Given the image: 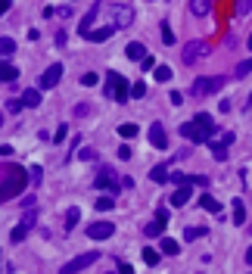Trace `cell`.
Masks as SVG:
<instances>
[{
	"label": "cell",
	"instance_id": "15",
	"mask_svg": "<svg viewBox=\"0 0 252 274\" xmlns=\"http://www.w3.org/2000/svg\"><path fill=\"white\" fill-rule=\"evenodd\" d=\"M231 218H234V224H246V209H243V199H234V206H231Z\"/></svg>",
	"mask_w": 252,
	"mask_h": 274
},
{
	"label": "cell",
	"instance_id": "7",
	"mask_svg": "<svg viewBox=\"0 0 252 274\" xmlns=\"http://www.w3.org/2000/svg\"><path fill=\"white\" fill-rule=\"evenodd\" d=\"M112 234H116V224H112V221H94V224L87 228V237H90V240H109Z\"/></svg>",
	"mask_w": 252,
	"mask_h": 274
},
{
	"label": "cell",
	"instance_id": "21",
	"mask_svg": "<svg viewBox=\"0 0 252 274\" xmlns=\"http://www.w3.org/2000/svg\"><path fill=\"white\" fill-rule=\"evenodd\" d=\"M199 206H202L205 212H221V202L215 199V196H209V193H205V196L199 199Z\"/></svg>",
	"mask_w": 252,
	"mask_h": 274
},
{
	"label": "cell",
	"instance_id": "30",
	"mask_svg": "<svg viewBox=\"0 0 252 274\" xmlns=\"http://www.w3.org/2000/svg\"><path fill=\"white\" fill-rule=\"evenodd\" d=\"M205 234H209V228H187L184 240H196V237H205Z\"/></svg>",
	"mask_w": 252,
	"mask_h": 274
},
{
	"label": "cell",
	"instance_id": "5",
	"mask_svg": "<svg viewBox=\"0 0 252 274\" xmlns=\"http://www.w3.org/2000/svg\"><path fill=\"white\" fill-rule=\"evenodd\" d=\"M97 259H100V253H97V249H90V253H84V256L72 259L68 265H63V268H60V274H78V271H84L87 265H94Z\"/></svg>",
	"mask_w": 252,
	"mask_h": 274
},
{
	"label": "cell",
	"instance_id": "40",
	"mask_svg": "<svg viewBox=\"0 0 252 274\" xmlns=\"http://www.w3.org/2000/svg\"><path fill=\"white\" fill-rule=\"evenodd\" d=\"M119 159H122V162H128V159H131V147H128V144H122V147H119Z\"/></svg>",
	"mask_w": 252,
	"mask_h": 274
},
{
	"label": "cell",
	"instance_id": "14",
	"mask_svg": "<svg viewBox=\"0 0 252 274\" xmlns=\"http://www.w3.org/2000/svg\"><path fill=\"white\" fill-rule=\"evenodd\" d=\"M212 9V0H190V13L193 16H209Z\"/></svg>",
	"mask_w": 252,
	"mask_h": 274
},
{
	"label": "cell",
	"instance_id": "25",
	"mask_svg": "<svg viewBox=\"0 0 252 274\" xmlns=\"http://www.w3.org/2000/svg\"><path fill=\"white\" fill-rule=\"evenodd\" d=\"M16 50V41L13 38H0V53H3V59H9V53Z\"/></svg>",
	"mask_w": 252,
	"mask_h": 274
},
{
	"label": "cell",
	"instance_id": "41",
	"mask_svg": "<svg viewBox=\"0 0 252 274\" xmlns=\"http://www.w3.org/2000/svg\"><path fill=\"white\" fill-rule=\"evenodd\" d=\"M65 134H68V128H65V125H60V128H56V134H53V144H60Z\"/></svg>",
	"mask_w": 252,
	"mask_h": 274
},
{
	"label": "cell",
	"instance_id": "48",
	"mask_svg": "<svg viewBox=\"0 0 252 274\" xmlns=\"http://www.w3.org/2000/svg\"><path fill=\"white\" fill-rule=\"evenodd\" d=\"M249 231H252V228H249Z\"/></svg>",
	"mask_w": 252,
	"mask_h": 274
},
{
	"label": "cell",
	"instance_id": "31",
	"mask_svg": "<svg viewBox=\"0 0 252 274\" xmlns=\"http://www.w3.org/2000/svg\"><path fill=\"white\" fill-rule=\"evenodd\" d=\"M28 178H31V184L38 187V184L44 181V172H41V165H31V169H28Z\"/></svg>",
	"mask_w": 252,
	"mask_h": 274
},
{
	"label": "cell",
	"instance_id": "22",
	"mask_svg": "<svg viewBox=\"0 0 252 274\" xmlns=\"http://www.w3.org/2000/svg\"><path fill=\"white\" fill-rule=\"evenodd\" d=\"M168 169H165V165H156V169H150V181H159V184H162V181H168Z\"/></svg>",
	"mask_w": 252,
	"mask_h": 274
},
{
	"label": "cell",
	"instance_id": "34",
	"mask_svg": "<svg viewBox=\"0 0 252 274\" xmlns=\"http://www.w3.org/2000/svg\"><path fill=\"white\" fill-rule=\"evenodd\" d=\"M156 81H171V69L168 66H156Z\"/></svg>",
	"mask_w": 252,
	"mask_h": 274
},
{
	"label": "cell",
	"instance_id": "32",
	"mask_svg": "<svg viewBox=\"0 0 252 274\" xmlns=\"http://www.w3.org/2000/svg\"><path fill=\"white\" fill-rule=\"evenodd\" d=\"M249 9H252V0H237V16H240V19L249 16Z\"/></svg>",
	"mask_w": 252,
	"mask_h": 274
},
{
	"label": "cell",
	"instance_id": "4",
	"mask_svg": "<svg viewBox=\"0 0 252 274\" xmlns=\"http://www.w3.org/2000/svg\"><path fill=\"white\" fill-rule=\"evenodd\" d=\"M224 85V78H218V75H212V78H196L193 81V88H190V93L193 97H209V93H215Z\"/></svg>",
	"mask_w": 252,
	"mask_h": 274
},
{
	"label": "cell",
	"instance_id": "27",
	"mask_svg": "<svg viewBox=\"0 0 252 274\" xmlns=\"http://www.w3.org/2000/svg\"><path fill=\"white\" fill-rule=\"evenodd\" d=\"M249 72H252V59H243V63L234 69V78H246Z\"/></svg>",
	"mask_w": 252,
	"mask_h": 274
},
{
	"label": "cell",
	"instance_id": "47",
	"mask_svg": "<svg viewBox=\"0 0 252 274\" xmlns=\"http://www.w3.org/2000/svg\"><path fill=\"white\" fill-rule=\"evenodd\" d=\"M246 44H249V50H252V34H249V41H246Z\"/></svg>",
	"mask_w": 252,
	"mask_h": 274
},
{
	"label": "cell",
	"instance_id": "17",
	"mask_svg": "<svg viewBox=\"0 0 252 274\" xmlns=\"http://www.w3.org/2000/svg\"><path fill=\"white\" fill-rule=\"evenodd\" d=\"M159 246H162L165 256H178V253H181V243L171 240V237H162V240H159Z\"/></svg>",
	"mask_w": 252,
	"mask_h": 274
},
{
	"label": "cell",
	"instance_id": "6",
	"mask_svg": "<svg viewBox=\"0 0 252 274\" xmlns=\"http://www.w3.org/2000/svg\"><path fill=\"white\" fill-rule=\"evenodd\" d=\"M205 53H209V44L196 38V41H187V47H184V53H181V59H184V66H193V63H196L199 56H205Z\"/></svg>",
	"mask_w": 252,
	"mask_h": 274
},
{
	"label": "cell",
	"instance_id": "37",
	"mask_svg": "<svg viewBox=\"0 0 252 274\" xmlns=\"http://www.w3.org/2000/svg\"><path fill=\"white\" fill-rule=\"evenodd\" d=\"M162 41H165V44H175V31H171L168 22H162Z\"/></svg>",
	"mask_w": 252,
	"mask_h": 274
},
{
	"label": "cell",
	"instance_id": "10",
	"mask_svg": "<svg viewBox=\"0 0 252 274\" xmlns=\"http://www.w3.org/2000/svg\"><path fill=\"white\" fill-rule=\"evenodd\" d=\"M112 22H116V28H128L131 22H134V9H128V6H112Z\"/></svg>",
	"mask_w": 252,
	"mask_h": 274
},
{
	"label": "cell",
	"instance_id": "18",
	"mask_svg": "<svg viewBox=\"0 0 252 274\" xmlns=\"http://www.w3.org/2000/svg\"><path fill=\"white\" fill-rule=\"evenodd\" d=\"M0 75H3L6 85H13V81L19 78V69H16V66H9V59H3V69H0Z\"/></svg>",
	"mask_w": 252,
	"mask_h": 274
},
{
	"label": "cell",
	"instance_id": "12",
	"mask_svg": "<svg viewBox=\"0 0 252 274\" xmlns=\"http://www.w3.org/2000/svg\"><path fill=\"white\" fill-rule=\"evenodd\" d=\"M150 144L156 150H165L168 147V137H165V128L162 125H150Z\"/></svg>",
	"mask_w": 252,
	"mask_h": 274
},
{
	"label": "cell",
	"instance_id": "46",
	"mask_svg": "<svg viewBox=\"0 0 252 274\" xmlns=\"http://www.w3.org/2000/svg\"><path fill=\"white\" fill-rule=\"evenodd\" d=\"M246 262H249V265H252V246L246 249Z\"/></svg>",
	"mask_w": 252,
	"mask_h": 274
},
{
	"label": "cell",
	"instance_id": "44",
	"mask_svg": "<svg viewBox=\"0 0 252 274\" xmlns=\"http://www.w3.org/2000/svg\"><path fill=\"white\" fill-rule=\"evenodd\" d=\"M9 6H13V0H0V13H9Z\"/></svg>",
	"mask_w": 252,
	"mask_h": 274
},
{
	"label": "cell",
	"instance_id": "39",
	"mask_svg": "<svg viewBox=\"0 0 252 274\" xmlns=\"http://www.w3.org/2000/svg\"><path fill=\"white\" fill-rule=\"evenodd\" d=\"M196 122H199V125H205V128H212V131H215V122H212V118H209V112H196Z\"/></svg>",
	"mask_w": 252,
	"mask_h": 274
},
{
	"label": "cell",
	"instance_id": "9",
	"mask_svg": "<svg viewBox=\"0 0 252 274\" xmlns=\"http://www.w3.org/2000/svg\"><path fill=\"white\" fill-rule=\"evenodd\" d=\"M60 78H63V66H50L47 69V72H44L41 75V91H50V88H56V85H60Z\"/></svg>",
	"mask_w": 252,
	"mask_h": 274
},
{
	"label": "cell",
	"instance_id": "8",
	"mask_svg": "<svg viewBox=\"0 0 252 274\" xmlns=\"http://www.w3.org/2000/svg\"><path fill=\"white\" fill-rule=\"evenodd\" d=\"M97 190H109V193H116V190H119L116 175H112V169H106V165H103L100 175H97Z\"/></svg>",
	"mask_w": 252,
	"mask_h": 274
},
{
	"label": "cell",
	"instance_id": "43",
	"mask_svg": "<svg viewBox=\"0 0 252 274\" xmlns=\"http://www.w3.org/2000/svg\"><path fill=\"white\" fill-rule=\"evenodd\" d=\"M119 274H134V268H131V265H125V262H119Z\"/></svg>",
	"mask_w": 252,
	"mask_h": 274
},
{
	"label": "cell",
	"instance_id": "35",
	"mask_svg": "<svg viewBox=\"0 0 252 274\" xmlns=\"http://www.w3.org/2000/svg\"><path fill=\"white\" fill-rule=\"evenodd\" d=\"M143 93H146V85H143V81H137V85H131V97H134V100H140Z\"/></svg>",
	"mask_w": 252,
	"mask_h": 274
},
{
	"label": "cell",
	"instance_id": "38",
	"mask_svg": "<svg viewBox=\"0 0 252 274\" xmlns=\"http://www.w3.org/2000/svg\"><path fill=\"white\" fill-rule=\"evenodd\" d=\"M97 81H100V78H97L94 72H84V75H81V85H84V88H94Z\"/></svg>",
	"mask_w": 252,
	"mask_h": 274
},
{
	"label": "cell",
	"instance_id": "2",
	"mask_svg": "<svg viewBox=\"0 0 252 274\" xmlns=\"http://www.w3.org/2000/svg\"><path fill=\"white\" fill-rule=\"evenodd\" d=\"M112 91V97H116L119 103H128V97H131V85L125 81L119 72H109L106 75V93Z\"/></svg>",
	"mask_w": 252,
	"mask_h": 274
},
{
	"label": "cell",
	"instance_id": "26",
	"mask_svg": "<svg viewBox=\"0 0 252 274\" xmlns=\"http://www.w3.org/2000/svg\"><path fill=\"white\" fill-rule=\"evenodd\" d=\"M209 147H212V153H215V159H224L227 156V144H224V140H209Z\"/></svg>",
	"mask_w": 252,
	"mask_h": 274
},
{
	"label": "cell",
	"instance_id": "28",
	"mask_svg": "<svg viewBox=\"0 0 252 274\" xmlns=\"http://www.w3.org/2000/svg\"><path fill=\"white\" fill-rule=\"evenodd\" d=\"M112 206H116V199H112V193H109V196H100V199H97V212H109Z\"/></svg>",
	"mask_w": 252,
	"mask_h": 274
},
{
	"label": "cell",
	"instance_id": "33",
	"mask_svg": "<svg viewBox=\"0 0 252 274\" xmlns=\"http://www.w3.org/2000/svg\"><path fill=\"white\" fill-rule=\"evenodd\" d=\"M143 262H146V265H159V253L146 246V249H143Z\"/></svg>",
	"mask_w": 252,
	"mask_h": 274
},
{
	"label": "cell",
	"instance_id": "16",
	"mask_svg": "<svg viewBox=\"0 0 252 274\" xmlns=\"http://www.w3.org/2000/svg\"><path fill=\"white\" fill-rule=\"evenodd\" d=\"M97 9H100V3H94V9H90V13L81 19V25H78V31H81V38H84V34L90 31V28H94V19H97Z\"/></svg>",
	"mask_w": 252,
	"mask_h": 274
},
{
	"label": "cell",
	"instance_id": "45",
	"mask_svg": "<svg viewBox=\"0 0 252 274\" xmlns=\"http://www.w3.org/2000/svg\"><path fill=\"white\" fill-rule=\"evenodd\" d=\"M72 16V6H60V19H68Z\"/></svg>",
	"mask_w": 252,
	"mask_h": 274
},
{
	"label": "cell",
	"instance_id": "13",
	"mask_svg": "<svg viewBox=\"0 0 252 274\" xmlns=\"http://www.w3.org/2000/svg\"><path fill=\"white\" fill-rule=\"evenodd\" d=\"M190 196H193L190 184H181V190H175V193H171V206H187Z\"/></svg>",
	"mask_w": 252,
	"mask_h": 274
},
{
	"label": "cell",
	"instance_id": "20",
	"mask_svg": "<svg viewBox=\"0 0 252 274\" xmlns=\"http://www.w3.org/2000/svg\"><path fill=\"white\" fill-rule=\"evenodd\" d=\"M78 221H81V209H78V206H72V209H68V212H65V228H68V231H72V228H75V224H78Z\"/></svg>",
	"mask_w": 252,
	"mask_h": 274
},
{
	"label": "cell",
	"instance_id": "29",
	"mask_svg": "<svg viewBox=\"0 0 252 274\" xmlns=\"http://www.w3.org/2000/svg\"><path fill=\"white\" fill-rule=\"evenodd\" d=\"M119 137H137V125H131V122L119 125Z\"/></svg>",
	"mask_w": 252,
	"mask_h": 274
},
{
	"label": "cell",
	"instance_id": "36",
	"mask_svg": "<svg viewBox=\"0 0 252 274\" xmlns=\"http://www.w3.org/2000/svg\"><path fill=\"white\" fill-rule=\"evenodd\" d=\"M22 106H25L22 100H6V115H16V112L22 109Z\"/></svg>",
	"mask_w": 252,
	"mask_h": 274
},
{
	"label": "cell",
	"instance_id": "3",
	"mask_svg": "<svg viewBox=\"0 0 252 274\" xmlns=\"http://www.w3.org/2000/svg\"><path fill=\"white\" fill-rule=\"evenodd\" d=\"M209 134H212V128L199 125L196 118H193V122H184V125H181V137L193 140V144H209Z\"/></svg>",
	"mask_w": 252,
	"mask_h": 274
},
{
	"label": "cell",
	"instance_id": "23",
	"mask_svg": "<svg viewBox=\"0 0 252 274\" xmlns=\"http://www.w3.org/2000/svg\"><path fill=\"white\" fill-rule=\"evenodd\" d=\"M165 224H168L165 218H156L153 224H146V237H159V234L165 231Z\"/></svg>",
	"mask_w": 252,
	"mask_h": 274
},
{
	"label": "cell",
	"instance_id": "11",
	"mask_svg": "<svg viewBox=\"0 0 252 274\" xmlns=\"http://www.w3.org/2000/svg\"><path fill=\"white\" fill-rule=\"evenodd\" d=\"M112 31H116V22H109V25H103V28H90V31L84 34V41H90V44H100V41H106Z\"/></svg>",
	"mask_w": 252,
	"mask_h": 274
},
{
	"label": "cell",
	"instance_id": "24",
	"mask_svg": "<svg viewBox=\"0 0 252 274\" xmlns=\"http://www.w3.org/2000/svg\"><path fill=\"white\" fill-rule=\"evenodd\" d=\"M22 103L25 106H41V91H25L22 93Z\"/></svg>",
	"mask_w": 252,
	"mask_h": 274
},
{
	"label": "cell",
	"instance_id": "1",
	"mask_svg": "<svg viewBox=\"0 0 252 274\" xmlns=\"http://www.w3.org/2000/svg\"><path fill=\"white\" fill-rule=\"evenodd\" d=\"M28 181L31 178L22 165H6V172H3V199H16L22 190H25Z\"/></svg>",
	"mask_w": 252,
	"mask_h": 274
},
{
	"label": "cell",
	"instance_id": "19",
	"mask_svg": "<svg viewBox=\"0 0 252 274\" xmlns=\"http://www.w3.org/2000/svg\"><path fill=\"white\" fill-rule=\"evenodd\" d=\"M125 53H128V59H143V56H146L143 44H137V41H131L128 47H125Z\"/></svg>",
	"mask_w": 252,
	"mask_h": 274
},
{
	"label": "cell",
	"instance_id": "42",
	"mask_svg": "<svg viewBox=\"0 0 252 274\" xmlns=\"http://www.w3.org/2000/svg\"><path fill=\"white\" fill-rule=\"evenodd\" d=\"M140 63H143L140 69H156V59H153V56H143V59H140Z\"/></svg>",
	"mask_w": 252,
	"mask_h": 274
}]
</instances>
